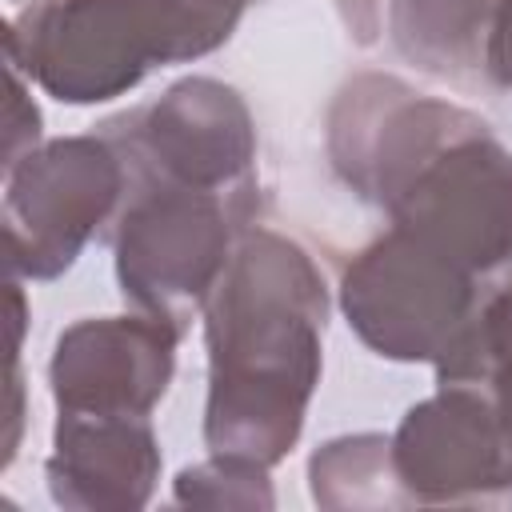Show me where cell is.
<instances>
[{"label": "cell", "instance_id": "8fae6325", "mask_svg": "<svg viewBox=\"0 0 512 512\" xmlns=\"http://www.w3.org/2000/svg\"><path fill=\"white\" fill-rule=\"evenodd\" d=\"M160 440L148 416L56 412L44 464L48 496L72 512H136L160 480Z\"/></svg>", "mask_w": 512, "mask_h": 512}, {"label": "cell", "instance_id": "8992f818", "mask_svg": "<svg viewBox=\"0 0 512 512\" xmlns=\"http://www.w3.org/2000/svg\"><path fill=\"white\" fill-rule=\"evenodd\" d=\"M132 176L228 196L256 212V124L244 96L212 76H184L152 104L104 120Z\"/></svg>", "mask_w": 512, "mask_h": 512}, {"label": "cell", "instance_id": "6da1fadb", "mask_svg": "<svg viewBox=\"0 0 512 512\" xmlns=\"http://www.w3.org/2000/svg\"><path fill=\"white\" fill-rule=\"evenodd\" d=\"M328 280L304 244L244 228L204 304L208 452L276 468L300 440L324 368Z\"/></svg>", "mask_w": 512, "mask_h": 512}, {"label": "cell", "instance_id": "e0dca14e", "mask_svg": "<svg viewBox=\"0 0 512 512\" xmlns=\"http://www.w3.org/2000/svg\"><path fill=\"white\" fill-rule=\"evenodd\" d=\"M484 64H488V80L492 84L512 88V0H500V8H496Z\"/></svg>", "mask_w": 512, "mask_h": 512}, {"label": "cell", "instance_id": "9c48e42d", "mask_svg": "<svg viewBox=\"0 0 512 512\" xmlns=\"http://www.w3.org/2000/svg\"><path fill=\"white\" fill-rule=\"evenodd\" d=\"M392 464L412 504H512V460L488 400L460 384H436L392 432Z\"/></svg>", "mask_w": 512, "mask_h": 512}, {"label": "cell", "instance_id": "7a4b0ae2", "mask_svg": "<svg viewBox=\"0 0 512 512\" xmlns=\"http://www.w3.org/2000/svg\"><path fill=\"white\" fill-rule=\"evenodd\" d=\"M248 0H32L4 24L8 68L60 104H104L152 68L232 40Z\"/></svg>", "mask_w": 512, "mask_h": 512}, {"label": "cell", "instance_id": "5bb4252c", "mask_svg": "<svg viewBox=\"0 0 512 512\" xmlns=\"http://www.w3.org/2000/svg\"><path fill=\"white\" fill-rule=\"evenodd\" d=\"M436 384H460L488 400L512 460V284L492 292L464 336L436 360Z\"/></svg>", "mask_w": 512, "mask_h": 512}, {"label": "cell", "instance_id": "5b68a950", "mask_svg": "<svg viewBox=\"0 0 512 512\" xmlns=\"http://www.w3.org/2000/svg\"><path fill=\"white\" fill-rule=\"evenodd\" d=\"M128 164L104 132L44 140L4 168L12 280H56L120 216Z\"/></svg>", "mask_w": 512, "mask_h": 512}, {"label": "cell", "instance_id": "3957f363", "mask_svg": "<svg viewBox=\"0 0 512 512\" xmlns=\"http://www.w3.org/2000/svg\"><path fill=\"white\" fill-rule=\"evenodd\" d=\"M244 228H252V208L228 196L128 172V196L112 224L124 304L184 336L204 316Z\"/></svg>", "mask_w": 512, "mask_h": 512}, {"label": "cell", "instance_id": "d6986e66", "mask_svg": "<svg viewBox=\"0 0 512 512\" xmlns=\"http://www.w3.org/2000/svg\"><path fill=\"white\" fill-rule=\"evenodd\" d=\"M248 4H252V0H248Z\"/></svg>", "mask_w": 512, "mask_h": 512}, {"label": "cell", "instance_id": "7c38bea8", "mask_svg": "<svg viewBox=\"0 0 512 512\" xmlns=\"http://www.w3.org/2000/svg\"><path fill=\"white\" fill-rule=\"evenodd\" d=\"M500 0H388V40L420 72L452 84H488V32Z\"/></svg>", "mask_w": 512, "mask_h": 512}, {"label": "cell", "instance_id": "9a60e30c", "mask_svg": "<svg viewBox=\"0 0 512 512\" xmlns=\"http://www.w3.org/2000/svg\"><path fill=\"white\" fill-rule=\"evenodd\" d=\"M172 500L184 508H272L276 492L268 480V464L212 452L208 460L180 468V476L172 480Z\"/></svg>", "mask_w": 512, "mask_h": 512}, {"label": "cell", "instance_id": "4fadbf2b", "mask_svg": "<svg viewBox=\"0 0 512 512\" xmlns=\"http://www.w3.org/2000/svg\"><path fill=\"white\" fill-rule=\"evenodd\" d=\"M308 488L312 500L332 512L412 504L392 464V436L384 432H348L324 440L308 456Z\"/></svg>", "mask_w": 512, "mask_h": 512}, {"label": "cell", "instance_id": "2e32d148", "mask_svg": "<svg viewBox=\"0 0 512 512\" xmlns=\"http://www.w3.org/2000/svg\"><path fill=\"white\" fill-rule=\"evenodd\" d=\"M28 76L8 68V104H4V168L12 160H20L24 152H32L40 140V108L28 92Z\"/></svg>", "mask_w": 512, "mask_h": 512}, {"label": "cell", "instance_id": "ffe728a7", "mask_svg": "<svg viewBox=\"0 0 512 512\" xmlns=\"http://www.w3.org/2000/svg\"><path fill=\"white\" fill-rule=\"evenodd\" d=\"M12 4H16V0H12Z\"/></svg>", "mask_w": 512, "mask_h": 512}, {"label": "cell", "instance_id": "52a82bcc", "mask_svg": "<svg viewBox=\"0 0 512 512\" xmlns=\"http://www.w3.org/2000/svg\"><path fill=\"white\" fill-rule=\"evenodd\" d=\"M384 216L492 292L512 284V152L488 124L428 156L384 204Z\"/></svg>", "mask_w": 512, "mask_h": 512}, {"label": "cell", "instance_id": "ba28073f", "mask_svg": "<svg viewBox=\"0 0 512 512\" xmlns=\"http://www.w3.org/2000/svg\"><path fill=\"white\" fill-rule=\"evenodd\" d=\"M480 124L484 120L476 112L416 92L400 76L360 72L328 108L324 148L332 172L360 200L384 208L428 156Z\"/></svg>", "mask_w": 512, "mask_h": 512}, {"label": "cell", "instance_id": "30bf717a", "mask_svg": "<svg viewBox=\"0 0 512 512\" xmlns=\"http://www.w3.org/2000/svg\"><path fill=\"white\" fill-rule=\"evenodd\" d=\"M180 332L144 312L84 316L56 336L48 388L56 412L148 416L176 372Z\"/></svg>", "mask_w": 512, "mask_h": 512}, {"label": "cell", "instance_id": "277c9868", "mask_svg": "<svg viewBox=\"0 0 512 512\" xmlns=\"http://www.w3.org/2000/svg\"><path fill=\"white\" fill-rule=\"evenodd\" d=\"M488 296L492 288L480 276L396 224L364 244L340 276L348 328L364 348L396 364H436Z\"/></svg>", "mask_w": 512, "mask_h": 512}, {"label": "cell", "instance_id": "ac0fdd59", "mask_svg": "<svg viewBox=\"0 0 512 512\" xmlns=\"http://www.w3.org/2000/svg\"><path fill=\"white\" fill-rule=\"evenodd\" d=\"M340 24L356 44H376L384 32V0H332Z\"/></svg>", "mask_w": 512, "mask_h": 512}]
</instances>
